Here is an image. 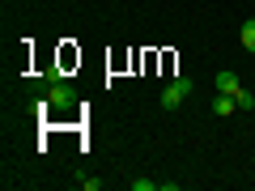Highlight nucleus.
<instances>
[{"instance_id": "1", "label": "nucleus", "mask_w": 255, "mask_h": 191, "mask_svg": "<svg viewBox=\"0 0 255 191\" xmlns=\"http://www.w3.org/2000/svg\"><path fill=\"white\" fill-rule=\"evenodd\" d=\"M191 90H196V85H191L187 77H179V81H170V85H166V94H162V106H166V110H174L179 102H187V98H191Z\"/></svg>"}, {"instance_id": "2", "label": "nucleus", "mask_w": 255, "mask_h": 191, "mask_svg": "<svg viewBox=\"0 0 255 191\" xmlns=\"http://www.w3.org/2000/svg\"><path fill=\"white\" fill-rule=\"evenodd\" d=\"M73 102H77V94L73 90H68V85H51V94H47V106H73Z\"/></svg>"}, {"instance_id": "3", "label": "nucleus", "mask_w": 255, "mask_h": 191, "mask_svg": "<svg viewBox=\"0 0 255 191\" xmlns=\"http://www.w3.org/2000/svg\"><path fill=\"white\" fill-rule=\"evenodd\" d=\"M213 81H217V94H238L243 90V85H238V73H217Z\"/></svg>"}, {"instance_id": "4", "label": "nucleus", "mask_w": 255, "mask_h": 191, "mask_svg": "<svg viewBox=\"0 0 255 191\" xmlns=\"http://www.w3.org/2000/svg\"><path fill=\"white\" fill-rule=\"evenodd\" d=\"M234 110H238L234 94H217V102H213V115H234Z\"/></svg>"}, {"instance_id": "5", "label": "nucleus", "mask_w": 255, "mask_h": 191, "mask_svg": "<svg viewBox=\"0 0 255 191\" xmlns=\"http://www.w3.org/2000/svg\"><path fill=\"white\" fill-rule=\"evenodd\" d=\"M238 38H243V47H247V51L255 55V17H247V21H243V30H238Z\"/></svg>"}, {"instance_id": "6", "label": "nucleus", "mask_w": 255, "mask_h": 191, "mask_svg": "<svg viewBox=\"0 0 255 191\" xmlns=\"http://www.w3.org/2000/svg\"><path fill=\"white\" fill-rule=\"evenodd\" d=\"M234 102H238V110H251V106H255V94H251V90H238Z\"/></svg>"}, {"instance_id": "7", "label": "nucleus", "mask_w": 255, "mask_h": 191, "mask_svg": "<svg viewBox=\"0 0 255 191\" xmlns=\"http://www.w3.org/2000/svg\"><path fill=\"white\" fill-rule=\"evenodd\" d=\"M162 183H153V179H132V191H157Z\"/></svg>"}]
</instances>
